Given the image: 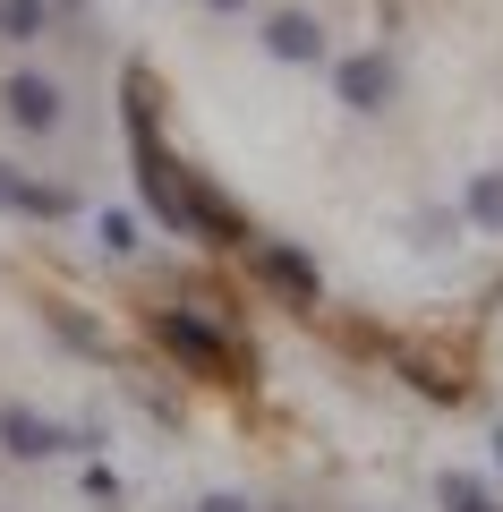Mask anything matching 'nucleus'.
<instances>
[{
  "label": "nucleus",
  "mask_w": 503,
  "mask_h": 512,
  "mask_svg": "<svg viewBox=\"0 0 503 512\" xmlns=\"http://www.w3.org/2000/svg\"><path fill=\"white\" fill-rule=\"evenodd\" d=\"M128 94H137V77H128ZM128 128H137V188H145V214H154L162 231L197 239V180H188V171L171 163V154H162L154 120H145V94L128 103Z\"/></svg>",
  "instance_id": "nucleus-1"
},
{
  "label": "nucleus",
  "mask_w": 503,
  "mask_h": 512,
  "mask_svg": "<svg viewBox=\"0 0 503 512\" xmlns=\"http://www.w3.org/2000/svg\"><path fill=\"white\" fill-rule=\"evenodd\" d=\"M154 333H162V350H171L180 367H197L205 384H239V376H248V350H239L222 325L188 316V308H162V316H154Z\"/></svg>",
  "instance_id": "nucleus-2"
},
{
  "label": "nucleus",
  "mask_w": 503,
  "mask_h": 512,
  "mask_svg": "<svg viewBox=\"0 0 503 512\" xmlns=\"http://www.w3.org/2000/svg\"><path fill=\"white\" fill-rule=\"evenodd\" d=\"M69 444H86V436H69V427L43 419V410H26V402L0 410V453L9 461H52V453H69Z\"/></svg>",
  "instance_id": "nucleus-3"
},
{
  "label": "nucleus",
  "mask_w": 503,
  "mask_h": 512,
  "mask_svg": "<svg viewBox=\"0 0 503 512\" xmlns=\"http://www.w3.org/2000/svg\"><path fill=\"white\" fill-rule=\"evenodd\" d=\"M60 103H69V94H60L43 69H18L9 86H0V111H9V128H26V137H52V128H60Z\"/></svg>",
  "instance_id": "nucleus-4"
},
{
  "label": "nucleus",
  "mask_w": 503,
  "mask_h": 512,
  "mask_svg": "<svg viewBox=\"0 0 503 512\" xmlns=\"http://www.w3.org/2000/svg\"><path fill=\"white\" fill-rule=\"evenodd\" d=\"M333 94H342V111H359V120L384 111V103H393V60H384V52H350L342 69H333Z\"/></svg>",
  "instance_id": "nucleus-5"
},
{
  "label": "nucleus",
  "mask_w": 503,
  "mask_h": 512,
  "mask_svg": "<svg viewBox=\"0 0 503 512\" xmlns=\"http://www.w3.org/2000/svg\"><path fill=\"white\" fill-rule=\"evenodd\" d=\"M265 52L290 60V69H316V60H324V26L307 18V9H273V18H265Z\"/></svg>",
  "instance_id": "nucleus-6"
},
{
  "label": "nucleus",
  "mask_w": 503,
  "mask_h": 512,
  "mask_svg": "<svg viewBox=\"0 0 503 512\" xmlns=\"http://www.w3.org/2000/svg\"><path fill=\"white\" fill-rule=\"evenodd\" d=\"M256 274H265V282H273V291H282L299 316L316 308V291H324V282H316V265H307L299 248H256Z\"/></svg>",
  "instance_id": "nucleus-7"
},
{
  "label": "nucleus",
  "mask_w": 503,
  "mask_h": 512,
  "mask_svg": "<svg viewBox=\"0 0 503 512\" xmlns=\"http://www.w3.org/2000/svg\"><path fill=\"white\" fill-rule=\"evenodd\" d=\"M52 0H0V43H43L52 35Z\"/></svg>",
  "instance_id": "nucleus-8"
},
{
  "label": "nucleus",
  "mask_w": 503,
  "mask_h": 512,
  "mask_svg": "<svg viewBox=\"0 0 503 512\" xmlns=\"http://www.w3.org/2000/svg\"><path fill=\"white\" fill-rule=\"evenodd\" d=\"M0 214H69V197H60V188H35V180H18V171L0 163Z\"/></svg>",
  "instance_id": "nucleus-9"
},
{
  "label": "nucleus",
  "mask_w": 503,
  "mask_h": 512,
  "mask_svg": "<svg viewBox=\"0 0 503 512\" xmlns=\"http://www.w3.org/2000/svg\"><path fill=\"white\" fill-rule=\"evenodd\" d=\"M461 214L478 222V231H503V171H469V197Z\"/></svg>",
  "instance_id": "nucleus-10"
},
{
  "label": "nucleus",
  "mask_w": 503,
  "mask_h": 512,
  "mask_svg": "<svg viewBox=\"0 0 503 512\" xmlns=\"http://www.w3.org/2000/svg\"><path fill=\"white\" fill-rule=\"evenodd\" d=\"M52 333H60L69 350H86V359H103V333H94V325H86L77 308H52Z\"/></svg>",
  "instance_id": "nucleus-11"
},
{
  "label": "nucleus",
  "mask_w": 503,
  "mask_h": 512,
  "mask_svg": "<svg viewBox=\"0 0 503 512\" xmlns=\"http://www.w3.org/2000/svg\"><path fill=\"white\" fill-rule=\"evenodd\" d=\"M94 231H103V248H111V256H128V248H137V222H128V214H103Z\"/></svg>",
  "instance_id": "nucleus-12"
},
{
  "label": "nucleus",
  "mask_w": 503,
  "mask_h": 512,
  "mask_svg": "<svg viewBox=\"0 0 503 512\" xmlns=\"http://www.w3.org/2000/svg\"><path fill=\"white\" fill-rule=\"evenodd\" d=\"M197 512H256V504H248V495H205Z\"/></svg>",
  "instance_id": "nucleus-13"
},
{
  "label": "nucleus",
  "mask_w": 503,
  "mask_h": 512,
  "mask_svg": "<svg viewBox=\"0 0 503 512\" xmlns=\"http://www.w3.org/2000/svg\"><path fill=\"white\" fill-rule=\"evenodd\" d=\"M205 9H214V18H239V9H248V0H205Z\"/></svg>",
  "instance_id": "nucleus-14"
},
{
  "label": "nucleus",
  "mask_w": 503,
  "mask_h": 512,
  "mask_svg": "<svg viewBox=\"0 0 503 512\" xmlns=\"http://www.w3.org/2000/svg\"><path fill=\"white\" fill-rule=\"evenodd\" d=\"M52 9H77V0H52Z\"/></svg>",
  "instance_id": "nucleus-15"
},
{
  "label": "nucleus",
  "mask_w": 503,
  "mask_h": 512,
  "mask_svg": "<svg viewBox=\"0 0 503 512\" xmlns=\"http://www.w3.org/2000/svg\"><path fill=\"white\" fill-rule=\"evenodd\" d=\"M495 461H503V436H495Z\"/></svg>",
  "instance_id": "nucleus-16"
}]
</instances>
